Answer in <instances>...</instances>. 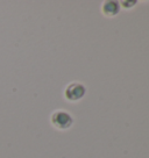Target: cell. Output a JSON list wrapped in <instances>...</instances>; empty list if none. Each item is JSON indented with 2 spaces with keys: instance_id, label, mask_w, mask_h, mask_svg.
Masks as SVG:
<instances>
[{
  "instance_id": "6da1fadb",
  "label": "cell",
  "mask_w": 149,
  "mask_h": 158,
  "mask_svg": "<svg viewBox=\"0 0 149 158\" xmlns=\"http://www.w3.org/2000/svg\"><path fill=\"white\" fill-rule=\"evenodd\" d=\"M72 118L69 113L63 112V110H57L51 115V123L54 124V127L61 130H65L71 127L72 124Z\"/></svg>"
},
{
  "instance_id": "7a4b0ae2",
  "label": "cell",
  "mask_w": 149,
  "mask_h": 158,
  "mask_svg": "<svg viewBox=\"0 0 149 158\" xmlns=\"http://www.w3.org/2000/svg\"><path fill=\"white\" fill-rule=\"evenodd\" d=\"M85 94V87L82 84L72 83L65 89V97L70 101H77Z\"/></svg>"
},
{
  "instance_id": "3957f363",
  "label": "cell",
  "mask_w": 149,
  "mask_h": 158,
  "mask_svg": "<svg viewBox=\"0 0 149 158\" xmlns=\"http://www.w3.org/2000/svg\"><path fill=\"white\" fill-rule=\"evenodd\" d=\"M120 6L119 2L117 1H105L103 4V13H104L106 16H114L119 13Z\"/></svg>"
}]
</instances>
